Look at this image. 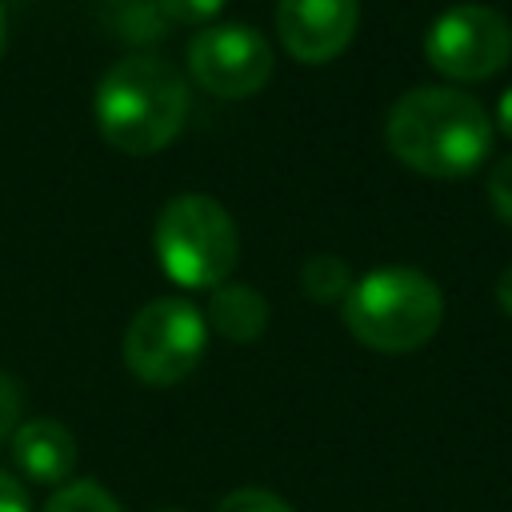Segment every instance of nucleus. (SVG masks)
I'll use <instances>...</instances> for the list:
<instances>
[{
  "instance_id": "423d86ee",
  "label": "nucleus",
  "mask_w": 512,
  "mask_h": 512,
  "mask_svg": "<svg viewBox=\"0 0 512 512\" xmlns=\"http://www.w3.org/2000/svg\"><path fill=\"white\" fill-rule=\"evenodd\" d=\"M424 56L444 80H488L512 60V24L488 4H452L424 32Z\"/></svg>"
},
{
  "instance_id": "f3484780",
  "label": "nucleus",
  "mask_w": 512,
  "mask_h": 512,
  "mask_svg": "<svg viewBox=\"0 0 512 512\" xmlns=\"http://www.w3.org/2000/svg\"><path fill=\"white\" fill-rule=\"evenodd\" d=\"M0 512H32L24 484L12 472H4V468H0Z\"/></svg>"
},
{
  "instance_id": "9d476101",
  "label": "nucleus",
  "mask_w": 512,
  "mask_h": 512,
  "mask_svg": "<svg viewBox=\"0 0 512 512\" xmlns=\"http://www.w3.org/2000/svg\"><path fill=\"white\" fill-rule=\"evenodd\" d=\"M204 324L232 340V344H252L264 336L268 328V300L252 288V284H236V280H224L212 288L208 296V312H204Z\"/></svg>"
},
{
  "instance_id": "dca6fc26",
  "label": "nucleus",
  "mask_w": 512,
  "mask_h": 512,
  "mask_svg": "<svg viewBox=\"0 0 512 512\" xmlns=\"http://www.w3.org/2000/svg\"><path fill=\"white\" fill-rule=\"evenodd\" d=\"M20 412H24V388L16 376L0 368V444L12 440V432L20 428Z\"/></svg>"
},
{
  "instance_id": "6e6552de",
  "label": "nucleus",
  "mask_w": 512,
  "mask_h": 512,
  "mask_svg": "<svg viewBox=\"0 0 512 512\" xmlns=\"http://www.w3.org/2000/svg\"><path fill=\"white\" fill-rule=\"evenodd\" d=\"M360 28V0H276V36L300 64L336 60Z\"/></svg>"
},
{
  "instance_id": "1a4fd4ad",
  "label": "nucleus",
  "mask_w": 512,
  "mask_h": 512,
  "mask_svg": "<svg viewBox=\"0 0 512 512\" xmlns=\"http://www.w3.org/2000/svg\"><path fill=\"white\" fill-rule=\"evenodd\" d=\"M12 460L36 484H64L76 472L80 448L68 424L40 416V420H20V428L12 432Z\"/></svg>"
},
{
  "instance_id": "4468645a",
  "label": "nucleus",
  "mask_w": 512,
  "mask_h": 512,
  "mask_svg": "<svg viewBox=\"0 0 512 512\" xmlns=\"http://www.w3.org/2000/svg\"><path fill=\"white\" fill-rule=\"evenodd\" d=\"M228 0H160V16L172 24H212Z\"/></svg>"
},
{
  "instance_id": "aec40b11",
  "label": "nucleus",
  "mask_w": 512,
  "mask_h": 512,
  "mask_svg": "<svg viewBox=\"0 0 512 512\" xmlns=\"http://www.w3.org/2000/svg\"><path fill=\"white\" fill-rule=\"evenodd\" d=\"M4 40H8V20H4V8H0V52H4Z\"/></svg>"
},
{
  "instance_id": "7ed1b4c3",
  "label": "nucleus",
  "mask_w": 512,
  "mask_h": 512,
  "mask_svg": "<svg viewBox=\"0 0 512 512\" xmlns=\"http://www.w3.org/2000/svg\"><path fill=\"white\" fill-rule=\"evenodd\" d=\"M344 328L372 352H412L424 348L444 320L440 284L412 264H384L352 280L340 304Z\"/></svg>"
},
{
  "instance_id": "2eb2a0df",
  "label": "nucleus",
  "mask_w": 512,
  "mask_h": 512,
  "mask_svg": "<svg viewBox=\"0 0 512 512\" xmlns=\"http://www.w3.org/2000/svg\"><path fill=\"white\" fill-rule=\"evenodd\" d=\"M488 204L512 228V156H500L488 172Z\"/></svg>"
},
{
  "instance_id": "a211bd4d",
  "label": "nucleus",
  "mask_w": 512,
  "mask_h": 512,
  "mask_svg": "<svg viewBox=\"0 0 512 512\" xmlns=\"http://www.w3.org/2000/svg\"><path fill=\"white\" fill-rule=\"evenodd\" d=\"M496 128L512 140V84L500 92V100H496Z\"/></svg>"
},
{
  "instance_id": "f03ea898",
  "label": "nucleus",
  "mask_w": 512,
  "mask_h": 512,
  "mask_svg": "<svg viewBox=\"0 0 512 512\" xmlns=\"http://www.w3.org/2000/svg\"><path fill=\"white\" fill-rule=\"evenodd\" d=\"M184 116L188 84L168 60L152 52L120 56L96 84V128L116 152H164L180 136Z\"/></svg>"
},
{
  "instance_id": "0eeeda50",
  "label": "nucleus",
  "mask_w": 512,
  "mask_h": 512,
  "mask_svg": "<svg viewBox=\"0 0 512 512\" xmlns=\"http://www.w3.org/2000/svg\"><path fill=\"white\" fill-rule=\"evenodd\" d=\"M188 72L204 92L244 100L272 80L276 56L272 44L248 24H208L188 44Z\"/></svg>"
},
{
  "instance_id": "39448f33",
  "label": "nucleus",
  "mask_w": 512,
  "mask_h": 512,
  "mask_svg": "<svg viewBox=\"0 0 512 512\" xmlns=\"http://www.w3.org/2000/svg\"><path fill=\"white\" fill-rule=\"evenodd\" d=\"M208 348L204 312L184 296L148 300L124 332V364L140 384L172 388L188 380Z\"/></svg>"
},
{
  "instance_id": "f8f14e48",
  "label": "nucleus",
  "mask_w": 512,
  "mask_h": 512,
  "mask_svg": "<svg viewBox=\"0 0 512 512\" xmlns=\"http://www.w3.org/2000/svg\"><path fill=\"white\" fill-rule=\"evenodd\" d=\"M44 512H120V504L100 480H68L48 496Z\"/></svg>"
},
{
  "instance_id": "9b49d317",
  "label": "nucleus",
  "mask_w": 512,
  "mask_h": 512,
  "mask_svg": "<svg viewBox=\"0 0 512 512\" xmlns=\"http://www.w3.org/2000/svg\"><path fill=\"white\" fill-rule=\"evenodd\" d=\"M300 288L308 300L316 304H344V296L352 292V272L340 256H308L304 268H300Z\"/></svg>"
},
{
  "instance_id": "f257e3e1",
  "label": "nucleus",
  "mask_w": 512,
  "mask_h": 512,
  "mask_svg": "<svg viewBox=\"0 0 512 512\" xmlns=\"http://www.w3.org/2000/svg\"><path fill=\"white\" fill-rule=\"evenodd\" d=\"M384 140L404 168L432 180H464L492 152V116L464 88L424 84L388 108Z\"/></svg>"
},
{
  "instance_id": "ddd939ff",
  "label": "nucleus",
  "mask_w": 512,
  "mask_h": 512,
  "mask_svg": "<svg viewBox=\"0 0 512 512\" xmlns=\"http://www.w3.org/2000/svg\"><path fill=\"white\" fill-rule=\"evenodd\" d=\"M216 512H296V508L268 488H232L216 504Z\"/></svg>"
},
{
  "instance_id": "20e7f679",
  "label": "nucleus",
  "mask_w": 512,
  "mask_h": 512,
  "mask_svg": "<svg viewBox=\"0 0 512 512\" xmlns=\"http://www.w3.org/2000/svg\"><path fill=\"white\" fill-rule=\"evenodd\" d=\"M156 260L180 288H216L236 272L240 232L228 208L204 192L172 196L156 216Z\"/></svg>"
},
{
  "instance_id": "6ab92c4d",
  "label": "nucleus",
  "mask_w": 512,
  "mask_h": 512,
  "mask_svg": "<svg viewBox=\"0 0 512 512\" xmlns=\"http://www.w3.org/2000/svg\"><path fill=\"white\" fill-rule=\"evenodd\" d=\"M496 304H500V312H508L512 316V264L500 272V280H496Z\"/></svg>"
}]
</instances>
